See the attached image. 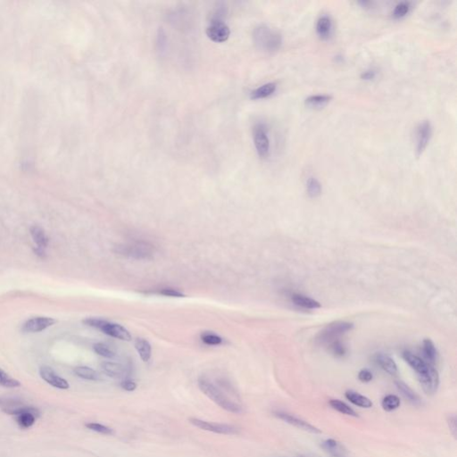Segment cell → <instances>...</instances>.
<instances>
[{"instance_id":"6da1fadb","label":"cell","mask_w":457,"mask_h":457,"mask_svg":"<svg viewBox=\"0 0 457 457\" xmlns=\"http://www.w3.org/2000/svg\"><path fill=\"white\" fill-rule=\"evenodd\" d=\"M197 384H198L200 391L210 400L215 402L216 405H219L220 407H222L223 410H225L229 413H237V414L243 412L240 405L231 400L226 395L223 393V391L220 390L219 388H217L215 384L209 381L206 378L201 377L198 379Z\"/></svg>"},{"instance_id":"7a4b0ae2","label":"cell","mask_w":457,"mask_h":457,"mask_svg":"<svg viewBox=\"0 0 457 457\" xmlns=\"http://www.w3.org/2000/svg\"><path fill=\"white\" fill-rule=\"evenodd\" d=\"M253 38L257 48L265 52H275L283 45V34L264 23L255 28Z\"/></svg>"},{"instance_id":"3957f363","label":"cell","mask_w":457,"mask_h":457,"mask_svg":"<svg viewBox=\"0 0 457 457\" xmlns=\"http://www.w3.org/2000/svg\"><path fill=\"white\" fill-rule=\"evenodd\" d=\"M83 324L96 328L103 331L104 334L108 335L113 338H118L124 341L131 340V335L128 330L120 325V324L110 323L106 320L99 319V318H87L83 321Z\"/></svg>"},{"instance_id":"277c9868","label":"cell","mask_w":457,"mask_h":457,"mask_svg":"<svg viewBox=\"0 0 457 457\" xmlns=\"http://www.w3.org/2000/svg\"><path fill=\"white\" fill-rule=\"evenodd\" d=\"M353 328L352 323L345 321L333 322L320 331L316 337V342L322 345H330L332 342L338 340V338L342 335L353 330Z\"/></svg>"},{"instance_id":"5b68a950","label":"cell","mask_w":457,"mask_h":457,"mask_svg":"<svg viewBox=\"0 0 457 457\" xmlns=\"http://www.w3.org/2000/svg\"><path fill=\"white\" fill-rule=\"evenodd\" d=\"M116 253L131 257L134 259H149L153 257L155 253V249L151 244L148 242L136 241L117 245L116 248Z\"/></svg>"},{"instance_id":"8992f818","label":"cell","mask_w":457,"mask_h":457,"mask_svg":"<svg viewBox=\"0 0 457 457\" xmlns=\"http://www.w3.org/2000/svg\"><path fill=\"white\" fill-rule=\"evenodd\" d=\"M254 144L260 157L265 158L270 154V138L267 127L264 123H257L253 128Z\"/></svg>"},{"instance_id":"52a82bcc","label":"cell","mask_w":457,"mask_h":457,"mask_svg":"<svg viewBox=\"0 0 457 457\" xmlns=\"http://www.w3.org/2000/svg\"><path fill=\"white\" fill-rule=\"evenodd\" d=\"M432 124L431 121L424 120L420 123L415 129V152L417 156H420L424 153L425 149L427 148L428 144L431 142L432 137Z\"/></svg>"},{"instance_id":"ba28073f","label":"cell","mask_w":457,"mask_h":457,"mask_svg":"<svg viewBox=\"0 0 457 457\" xmlns=\"http://www.w3.org/2000/svg\"><path fill=\"white\" fill-rule=\"evenodd\" d=\"M190 424L195 427L198 428L203 431H211L216 434H223V435H235L238 434V431L237 428L228 424H216L210 423L206 420H200L197 418H190L189 419Z\"/></svg>"},{"instance_id":"9c48e42d","label":"cell","mask_w":457,"mask_h":457,"mask_svg":"<svg viewBox=\"0 0 457 457\" xmlns=\"http://www.w3.org/2000/svg\"><path fill=\"white\" fill-rule=\"evenodd\" d=\"M418 380L424 392L427 395L435 394L439 385V375L438 371L433 365H430L427 372L417 375Z\"/></svg>"},{"instance_id":"30bf717a","label":"cell","mask_w":457,"mask_h":457,"mask_svg":"<svg viewBox=\"0 0 457 457\" xmlns=\"http://www.w3.org/2000/svg\"><path fill=\"white\" fill-rule=\"evenodd\" d=\"M206 35L211 41L221 43L229 39L231 30L223 21H211V23L206 28Z\"/></svg>"},{"instance_id":"8fae6325","label":"cell","mask_w":457,"mask_h":457,"mask_svg":"<svg viewBox=\"0 0 457 457\" xmlns=\"http://www.w3.org/2000/svg\"><path fill=\"white\" fill-rule=\"evenodd\" d=\"M56 323V320L50 318V317L38 316V317H33L31 319L27 320L22 325V331L23 332H27V333L41 332L50 326H52Z\"/></svg>"},{"instance_id":"7c38bea8","label":"cell","mask_w":457,"mask_h":457,"mask_svg":"<svg viewBox=\"0 0 457 457\" xmlns=\"http://www.w3.org/2000/svg\"><path fill=\"white\" fill-rule=\"evenodd\" d=\"M40 375L44 379L45 381L49 383V385L60 389V390H67L69 389V383L66 379L56 374V372L49 366H41L40 369Z\"/></svg>"},{"instance_id":"4fadbf2b","label":"cell","mask_w":457,"mask_h":457,"mask_svg":"<svg viewBox=\"0 0 457 457\" xmlns=\"http://www.w3.org/2000/svg\"><path fill=\"white\" fill-rule=\"evenodd\" d=\"M316 33L323 40H328L334 31V23L331 15L322 14L320 15L315 24Z\"/></svg>"},{"instance_id":"5bb4252c","label":"cell","mask_w":457,"mask_h":457,"mask_svg":"<svg viewBox=\"0 0 457 457\" xmlns=\"http://www.w3.org/2000/svg\"><path fill=\"white\" fill-rule=\"evenodd\" d=\"M274 415L276 417H278L280 420H284L287 424H291V425H293V426L298 428V429H301V430L309 431V432H312V433H321V431L318 428L312 426V424H308L307 421L299 419L298 417L294 416L290 413L282 412V411H277V412H274Z\"/></svg>"},{"instance_id":"9a60e30c","label":"cell","mask_w":457,"mask_h":457,"mask_svg":"<svg viewBox=\"0 0 457 457\" xmlns=\"http://www.w3.org/2000/svg\"><path fill=\"white\" fill-rule=\"evenodd\" d=\"M403 358L414 370V372H416L417 375H420V374H423L424 372H427L430 365H432V364H428L426 361H424L420 357H417L415 355H413V353L408 352V351H405L403 353Z\"/></svg>"},{"instance_id":"2e32d148","label":"cell","mask_w":457,"mask_h":457,"mask_svg":"<svg viewBox=\"0 0 457 457\" xmlns=\"http://www.w3.org/2000/svg\"><path fill=\"white\" fill-rule=\"evenodd\" d=\"M321 446L331 457H347L348 455L347 451L344 446L333 439L324 440Z\"/></svg>"},{"instance_id":"e0dca14e","label":"cell","mask_w":457,"mask_h":457,"mask_svg":"<svg viewBox=\"0 0 457 457\" xmlns=\"http://www.w3.org/2000/svg\"><path fill=\"white\" fill-rule=\"evenodd\" d=\"M376 363L379 367L391 375H396L398 373V365L390 356L386 354H377L375 357Z\"/></svg>"},{"instance_id":"ac0fdd59","label":"cell","mask_w":457,"mask_h":457,"mask_svg":"<svg viewBox=\"0 0 457 457\" xmlns=\"http://www.w3.org/2000/svg\"><path fill=\"white\" fill-rule=\"evenodd\" d=\"M277 89V83L274 82H267L265 84L258 87L256 89H254L250 93V97L252 99H261V98H265V97H270L271 95L274 93Z\"/></svg>"},{"instance_id":"d6986e66","label":"cell","mask_w":457,"mask_h":457,"mask_svg":"<svg viewBox=\"0 0 457 457\" xmlns=\"http://www.w3.org/2000/svg\"><path fill=\"white\" fill-rule=\"evenodd\" d=\"M332 99L330 94H312L305 99V104L312 108H324Z\"/></svg>"},{"instance_id":"ffe728a7","label":"cell","mask_w":457,"mask_h":457,"mask_svg":"<svg viewBox=\"0 0 457 457\" xmlns=\"http://www.w3.org/2000/svg\"><path fill=\"white\" fill-rule=\"evenodd\" d=\"M101 367L108 377H111L114 379H120L123 377L125 373V369L122 364H116L113 362H104L101 364Z\"/></svg>"},{"instance_id":"44dd1931","label":"cell","mask_w":457,"mask_h":457,"mask_svg":"<svg viewBox=\"0 0 457 457\" xmlns=\"http://www.w3.org/2000/svg\"><path fill=\"white\" fill-rule=\"evenodd\" d=\"M346 399L349 400L352 404L362 408H371L372 407V400H370L367 397H364L363 395L357 393L356 391H347L345 393Z\"/></svg>"},{"instance_id":"7402d4cb","label":"cell","mask_w":457,"mask_h":457,"mask_svg":"<svg viewBox=\"0 0 457 457\" xmlns=\"http://www.w3.org/2000/svg\"><path fill=\"white\" fill-rule=\"evenodd\" d=\"M30 232L37 248L45 249L49 245V238L41 227L33 225L30 227Z\"/></svg>"},{"instance_id":"603a6c76","label":"cell","mask_w":457,"mask_h":457,"mask_svg":"<svg viewBox=\"0 0 457 457\" xmlns=\"http://www.w3.org/2000/svg\"><path fill=\"white\" fill-rule=\"evenodd\" d=\"M291 300L295 305L303 307V308L316 309L321 307V304L319 302L316 301L312 298H308L306 296L301 295V294H294L291 298Z\"/></svg>"},{"instance_id":"cb8c5ba5","label":"cell","mask_w":457,"mask_h":457,"mask_svg":"<svg viewBox=\"0 0 457 457\" xmlns=\"http://www.w3.org/2000/svg\"><path fill=\"white\" fill-rule=\"evenodd\" d=\"M135 348L138 351V356L140 357L143 362L145 363L149 362L151 357L152 348L148 340H146L144 338H137L135 340Z\"/></svg>"},{"instance_id":"d4e9b609","label":"cell","mask_w":457,"mask_h":457,"mask_svg":"<svg viewBox=\"0 0 457 457\" xmlns=\"http://www.w3.org/2000/svg\"><path fill=\"white\" fill-rule=\"evenodd\" d=\"M423 353L428 364L433 365L437 360L438 352L434 343L430 338H425L423 342Z\"/></svg>"},{"instance_id":"484cf974","label":"cell","mask_w":457,"mask_h":457,"mask_svg":"<svg viewBox=\"0 0 457 457\" xmlns=\"http://www.w3.org/2000/svg\"><path fill=\"white\" fill-rule=\"evenodd\" d=\"M397 388L398 391L401 392V394L405 397L406 399H408L409 401L413 403V405H420L421 399L420 397L414 392V391L405 382L403 381H397L396 382Z\"/></svg>"},{"instance_id":"4316f807","label":"cell","mask_w":457,"mask_h":457,"mask_svg":"<svg viewBox=\"0 0 457 457\" xmlns=\"http://www.w3.org/2000/svg\"><path fill=\"white\" fill-rule=\"evenodd\" d=\"M305 186H306V191H307L309 197H319L323 191V186H322L321 182L314 176H310L307 178Z\"/></svg>"},{"instance_id":"83f0119b","label":"cell","mask_w":457,"mask_h":457,"mask_svg":"<svg viewBox=\"0 0 457 457\" xmlns=\"http://www.w3.org/2000/svg\"><path fill=\"white\" fill-rule=\"evenodd\" d=\"M413 8V4L410 1H401L398 2V4L395 6L391 15L396 19H400L405 17V15H408L411 9Z\"/></svg>"},{"instance_id":"f1b7e54d","label":"cell","mask_w":457,"mask_h":457,"mask_svg":"<svg viewBox=\"0 0 457 457\" xmlns=\"http://www.w3.org/2000/svg\"><path fill=\"white\" fill-rule=\"evenodd\" d=\"M75 373L82 379H88V380H98L99 374L93 369L86 367V366H79L75 369Z\"/></svg>"},{"instance_id":"f546056e","label":"cell","mask_w":457,"mask_h":457,"mask_svg":"<svg viewBox=\"0 0 457 457\" xmlns=\"http://www.w3.org/2000/svg\"><path fill=\"white\" fill-rule=\"evenodd\" d=\"M330 405L332 408L335 409L336 411H338L339 413L349 415V416L357 417V413L354 411L353 409L350 407L349 405H346V403L338 400V399H331L330 401Z\"/></svg>"},{"instance_id":"4dcf8cb0","label":"cell","mask_w":457,"mask_h":457,"mask_svg":"<svg viewBox=\"0 0 457 457\" xmlns=\"http://www.w3.org/2000/svg\"><path fill=\"white\" fill-rule=\"evenodd\" d=\"M401 401L400 398H398L396 395H388L385 398H383L381 402V406L382 408L386 411V412H392L396 409H398L400 406Z\"/></svg>"},{"instance_id":"1f68e13d","label":"cell","mask_w":457,"mask_h":457,"mask_svg":"<svg viewBox=\"0 0 457 457\" xmlns=\"http://www.w3.org/2000/svg\"><path fill=\"white\" fill-rule=\"evenodd\" d=\"M0 385L5 388H18L21 386V383L17 379L12 378L8 375L7 372H4L2 369H0Z\"/></svg>"},{"instance_id":"d6a6232c","label":"cell","mask_w":457,"mask_h":457,"mask_svg":"<svg viewBox=\"0 0 457 457\" xmlns=\"http://www.w3.org/2000/svg\"><path fill=\"white\" fill-rule=\"evenodd\" d=\"M93 349L97 355H99L101 357H106V358H113L116 356L115 352L104 343H97V344H95L93 346Z\"/></svg>"},{"instance_id":"836d02e7","label":"cell","mask_w":457,"mask_h":457,"mask_svg":"<svg viewBox=\"0 0 457 457\" xmlns=\"http://www.w3.org/2000/svg\"><path fill=\"white\" fill-rule=\"evenodd\" d=\"M86 427L89 429V430H91V431H96V432H98L100 434H104V435H113L114 434L113 429L107 427V426L102 425V424H96V423H89V424H86Z\"/></svg>"},{"instance_id":"e575fe53","label":"cell","mask_w":457,"mask_h":457,"mask_svg":"<svg viewBox=\"0 0 457 457\" xmlns=\"http://www.w3.org/2000/svg\"><path fill=\"white\" fill-rule=\"evenodd\" d=\"M202 341L209 346H217L223 343V338L214 333H203L201 336Z\"/></svg>"},{"instance_id":"d590c367","label":"cell","mask_w":457,"mask_h":457,"mask_svg":"<svg viewBox=\"0 0 457 457\" xmlns=\"http://www.w3.org/2000/svg\"><path fill=\"white\" fill-rule=\"evenodd\" d=\"M329 347L331 349V353L333 354L335 357H343L344 356H346V346H344L339 340L332 342L329 345Z\"/></svg>"},{"instance_id":"8d00e7d4","label":"cell","mask_w":457,"mask_h":457,"mask_svg":"<svg viewBox=\"0 0 457 457\" xmlns=\"http://www.w3.org/2000/svg\"><path fill=\"white\" fill-rule=\"evenodd\" d=\"M158 294L165 296V297H171V298H183L184 297V294L182 293V291L176 290V289H172V288L161 289L158 291Z\"/></svg>"},{"instance_id":"74e56055","label":"cell","mask_w":457,"mask_h":457,"mask_svg":"<svg viewBox=\"0 0 457 457\" xmlns=\"http://www.w3.org/2000/svg\"><path fill=\"white\" fill-rule=\"evenodd\" d=\"M372 378H373V375H372V372H371V371L367 370V369H363L358 373V379L362 382H370L372 380Z\"/></svg>"},{"instance_id":"f35d334b","label":"cell","mask_w":457,"mask_h":457,"mask_svg":"<svg viewBox=\"0 0 457 457\" xmlns=\"http://www.w3.org/2000/svg\"><path fill=\"white\" fill-rule=\"evenodd\" d=\"M376 75H377L376 69H374V68H368V69L364 70V72H362L361 78L364 80V81H372V80L375 78Z\"/></svg>"},{"instance_id":"ab89813d","label":"cell","mask_w":457,"mask_h":457,"mask_svg":"<svg viewBox=\"0 0 457 457\" xmlns=\"http://www.w3.org/2000/svg\"><path fill=\"white\" fill-rule=\"evenodd\" d=\"M121 386L124 391L132 392V391H135L137 389V384L132 381V380H130V379H125V380H123L121 383Z\"/></svg>"},{"instance_id":"60d3db41","label":"cell","mask_w":457,"mask_h":457,"mask_svg":"<svg viewBox=\"0 0 457 457\" xmlns=\"http://www.w3.org/2000/svg\"><path fill=\"white\" fill-rule=\"evenodd\" d=\"M447 423H448V426L450 428V431L452 432V434H453L454 437L456 436V417L455 415H449L448 418H447Z\"/></svg>"},{"instance_id":"b9f144b4","label":"cell","mask_w":457,"mask_h":457,"mask_svg":"<svg viewBox=\"0 0 457 457\" xmlns=\"http://www.w3.org/2000/svg\"><path fill=\"white\" fill-rule=\"evenodd\" d=\"M0 404H1V399H0Z\"/></svg>"}]
</instances>
